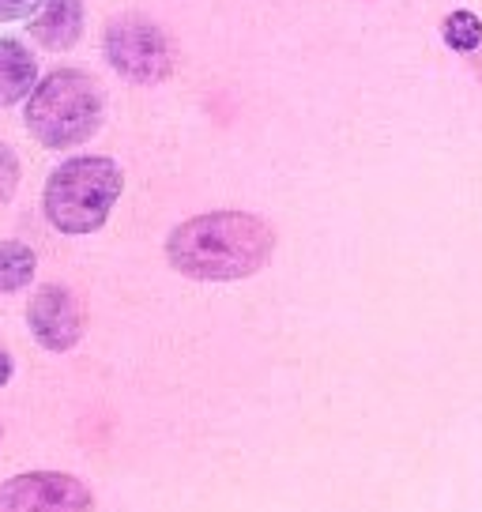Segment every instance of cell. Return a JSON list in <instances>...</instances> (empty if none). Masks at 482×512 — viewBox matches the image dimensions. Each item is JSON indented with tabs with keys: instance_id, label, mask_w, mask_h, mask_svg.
<instances>
[{
	"instance_id": "obj_1",
	"label": "cell",
	"mask_w": 482,
	"mask_h": 512,
	"mask_svg": "<svg viewBox=\"0 0 482 512\" xmlns=\"http://www.w3.org/2000/svg\"><path fill=\"white\" fill-rule=\"evenodd\" d=\"M272 249V226L245 211H211L189 219L166 241V256L177 272L204 283H230L260 272Z\"/></svg>"
},
{
	"instance_id": "obj_12",
	"label": "cell",
	"mask_w": 482,
	"mask_h": 512,
	"mask_svg": "<svg viewBox=\"0 0 482 512\" xmlns=\"http://www.w3.org/2000/svg\"><path fill=\"white\" fill-rule=\"evenodd\" d=\"M38 0H0V19H23L34 12Z\"/></svg>"
},
{
	"instance_id": "obj_5",
	"label": "cell",
	"mask_w": 482,
	"mask_h": 512,
	"mask_svg": "<svg viewBox=\"0 0 482 512\" xmlns=\"http://www.w3.org/2000/svg\"><path fill=\"white\" fill-rule=\"evenodd\" d=\"M0 512H91V494L72 475L31 471L0 486Z\"/></svg>"
},
{
	"instance_id": "obj_3",
	"label": "cell",
	"mask_w": 482,
	"mask_h": 512,
	"mask_svg": "<svg viewBox=\"0 0 482 512\" xmlns=\"http://www.w3.org/2000/svg\"><path fill=\"white\" fill-rule=\"evenodd\" d=\"M117 196H121L117 162L102 155H83V159H68L49 177L42 208L61 234H91L110 219Z\"/></svg>"
},
{
	"instance_id": "obj_4",
	"label": "cell",
	"mask_w": 482,
	"mask_h": 512,
	"mask_svg": "<svg viewBox=\"0 0 482 512\" xmlns=\"http://www.w3.org/2000/svg\"><path fill=\"white\" fill-rule=\"evenodd\" d=\"M106 57L132 83H159L174 72V42L144 16H121L106 27Z\"/></svg>"
},
{
	"instance_id": "obj_6",
	"label": "cell",
	"mask_w": 482,
	"mask_h": 512,
	"mask_svg": "<svg viewBox=\"0 0 482 512\" xmlns=\"http://www.w3.org/2000/svg\"><path fill=\"white\" fill-rule=\"evenodd\" d=\"M34 339L46 351H72L83 336V305L68 287H42L27 305Z\"/></svg>"
},
{
	"instance_id": "obj_7",
	"label": "cell",
	"mask_w": 482,
	"mask_h": 512,
	"mask_svg": "<svg viewBox=\"0 0 482 512\" xmlns=\"http://www.w3.org/2000/svg\"><path fill=\"white\" fill-rule=\"evenodd\" d=\"M83 34L80 0H38L31 12V38L46 49H72Z\"/></svg>"
},
{
	"instance_id": "obj_2",
	"label": "cell",
	"mask_w": 482,
	"mask_h": 512,
	"mask_svg": "<svg viewBox=\"0 0 482 512\" xmlns=\"http://www.w3.org/2000/svg\"><path fill=\"white\" fill-rule=\"evenodd\" d=\"M102 113H106V98L98 91V83L87 72L61 68L34 87L27 102V128L38 144L76 147L95 136Z\"/></svg>"
},
{
	"instance_id": "obj_9",
	"label": "cell",
	"mask_w": 482,
	"mask_h": 512,
	"mask_svg": "<svg viewBox=\"0 0 482 512\" xmlns=\"http://www.w3.org/2000/svg\"><path fill=\"white\" fill-rule=\"evenodd\" d=\"M34 253L23 241H0V294L23 290L34 279Z\"/></svg>"
},
{
	"instance_id": "obj_13",
	"label": "cell",
	"mask_w": 482,
	"mask_h": 512,
	"mask_svg": "<svg viewBox=\"0 0 482 512\" xmlns=\"http://www.w3.org/2000/svg\"><path fill=\"white\" fill-rule=\"evenodd\" d=\"M8 377H12V358H8V354L0 351V388L8 384Z\"/></svg>"
},
{
	"instance_id": "obj_8",
	"label": "cell",
	"mask_w": 482,
	"mask_h": 512,
	"mask_svg": "<svg viewBox=\"0 0 482 512\" xmlns=\"http://www.w3.org/2000/svg\"><path fill=\"white\" fill-rule=\"evenodd\" d=\"M38 80V64L31 49H23L12 38H0V106H12L27 95Z\"/></svg>"
},
{
	"instance_id": "obj_11",
	"label": "cell",
	"mask_w": 482,
	"mask_h": 512,
	"mask_svg": "<svg viewBox=\"0 0 482 512\" xmlns=\"http://www.w3.org/2000/svg\"><path fill=\"white\" fill-rule=\"evenodd\" d=\"M16 185H19V162L12 155V147L0 144V204L16 192Z\"/></svg>"
},
{
	"instance_id": "obj_10",
	"label": "cell",
	"mask_w": 482,
	"mask_h": 512,
	"mask_svg": "<svg viewBox=\"0 0 482 512\" xmlns=\"http://www.w3.org/2000/svg\"><path fill=\"white\" fill-rule=\"evenodd\" d=\"M445 42H449L456 53H471V49H479L482 42V19L475 16V12H452L449 19H445Z\"/></svg>"
}]
</instances>
